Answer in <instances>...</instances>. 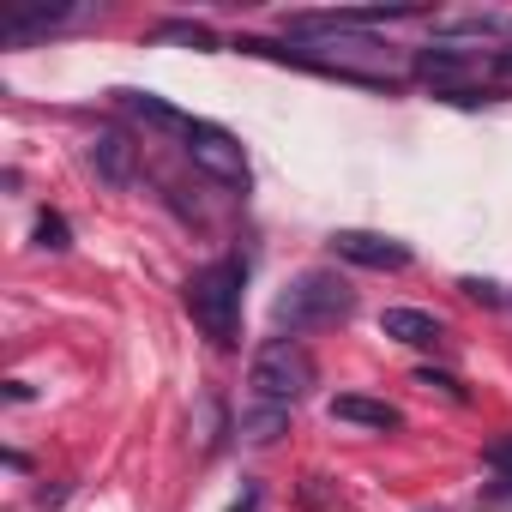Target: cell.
<instances>
[{"instance_id":"obj_1","label":"cell","mask_w":512,"mask_h":512,"mask_svg":"<svg viewBox=\"0 0 512 512\" xmlns=\"http://www.w3.org/2000/svg\"><path fill=\"white\" fill-rule=\"evenodd\" d=\"M350 314H356V290H350L338 272H326V266L296 272V278L284 284V296L272 302L278 332H326V326H344Z\"/></svg>"},{"instance_id":"obj_2","label":"cell","mask_w":512,"mask_h":512,"mask_svg":"<svg viewBox=\"0 0 512 512\" xmlns=\"http://www.w3.org/2000/svg\"><path fill=\"white\" fill-rule=\"evenodd\" d=\"M241 284H247L241 260H211V266H199V272L181 284V302H187L193 326H199L211 344H235V326H241Z\"/></svg>"},{"instance_id":"obj_3","label":"cell","mask_w":512,"mask_h":512,"mask_svg":"<svg viewBox=\"0 0 512 512\" xmlns=\"http://www.w3.org/2000/svg\"><path fill=\"white\" fill-rule=\"evenodd\" d=\"M247 386H253V398H266V404H296L314 386V356L296 338H272V344H260V356H253Z\"/></svg>"},{"instance_id":"obj_4","label":"cell","mask_w":512,"mask_h":512,"mask_svg":"<svg viewBox=\"0 0 512 512\" xmlns=\"http://www.w3.org/2000/svg\"><path fill=\"white\" fill-rule=\"evenodd\" d=\"M181 139H187V157H193L211 181H223V187H247V151H241L235 133H223L217 121H193Z\"/></svg>"},{"instance_id":"obj_5","label":"cell","mask_w":512,"mask_h":512,"mask_svg":"<svg viewBox=\"0 0 512 512\" xmlns=\"http://www.w3.org/2000/svg\"><path fill=\"white\" fill-rule=\"evenodd\" d=\"M416 79L434 85V97H446V103L494 97V91H476V55H464V49H422L416 55Z\"/></svg>"},{"instance_id":"obj_6","label":"cell","mask_w":512,"mask_h":512,"mask_svg":"<svg viewBox=\"0 0 512 512\" xmlns=\"http://www.w3.org/2000/svg\"><path fill=\"white\" fill-rule=\"evenodd\" d=\"M332 253L362 272H404L410 266V247L392 241V235H374V229H338L332 235Z\"/></svg>"},{"instance_id":"obj_7","label":"cell","mask_w":512,"mask_h":512,"mask_svg":"<svg viewBox=\"0 0 512 512\" xmlns=\"http://www.w3.org/2000/svg\"><path fill=\"white\" fill-rule=\"evenodd\" d=\"M91 169H97L109 187H133V169H139V145H133L121 127H97V133H91Z\"/></svg>"},{"instance_id":"obj_8","label":"cell","mask_w":512,"mask_h":512,"mask_svg":"<svg viewBox=\"0 0 512 512\" xmlns=\"http://www.w3.org/2000/svg\"><path fill=\"white\" fill-rule=\"evenodd\" d=\"M235 434L253 446H272L278 434H290V404H266V398H247L235 410Z\"/></svg>"},{"instance_id":"obj_9","label":"cell","mask_w":512,"mask_h":512,"mask_svg":"<svg viewBox=\"0 0 512 512\" xmlns=\"http://www.w3.org/2000/svg\"><path fill=\"white\" fill-rule=\"evenodd\" d=\"M332 422H356V428L392 434V428H404V410L380 404V398H362V392H344V398H332Z\"/></svg>"},{"instance_id":"obj_10","label":"cell","mask_w":512,"mask_h":512,"mask_svg":"<svg viewBox=\"0 0 512 512\" xmlns=\"http://www.w3.org/2000/svg\"><path fill=\"white\" fill-rule=\"evenodd\" d=\"M380 332L398 338V344H410V350H428V344L446 338V326H440L434 314H422V308H386V314H380Z\"/></svg>"},{"instance_id":"obj_11","label":"cell","mask_w":512,"mask_h":512,"mask_svg":"<svg viewBox=\"0 0 512 512\" xmlns=\"http://www.w3.org/2000/svg\"><path fill=\"white\" fill-rule=\"evenodd\" d=\"M67 19H73V7H31V13H7V19H0V43L25 49V43L49 37V31H55V25H67Z\"/></svg>"},{"instance_id":"obj_12","label":"cell","mask_w":512,"mask_h":512,"mask_svg":"<svg viewBox=\"0 0 512 512\" xmlns=\"http://www.w3.org/2000/svg\"><path fill=\"white\" fill-rule=\"evenodd\" d=\"M121 109H127V115H139V121H151V127H169V133H187V127H193V115L169 109V103H163V97H151V91H121Z\"/></svg>"},{"instance_id":"obj_13","label":"cell","mask_w":512,"mask_h":512,"mask_svg":"<svg viewBox=\"0 0 512 512\" xmlns=\"http://www.w3.org/2000/svg\"><path fill=\"white\" fill-rule=\"evenodd\" d=\"M151 37H157V43H187V49H217V37H211L205 25H193V19H163Z\"/></svg>"},{"instance_id":"obj_14","label":"cell","mask_w":512,"mask_h":512,"mask_svg":"<svg viewBox=\"0 0 512 512\" xmlns=\"http://www.w3.org/2000/svg\"><path fill=\"white\" fill-rule=\"evenodd\" d=\"M37 247H49V253H67V247H73V229H67L61 211H43V217H37Z\"/></svg>"},{"instance_id":"obj_15","label":"cell","mask_w":512,"mask_h":512,"mask_svg":"<svg viewBox=\"0 0 512 512\" xmlns=\"http://www.w3.org/2000/svg\"><path fill=\"white\" fill-rule=\"evenodd\" d=\"M482 464H488L494 476H506V482H512V434H506V440H494V446L482 452Z\"/></svg>"},{"instance_id":"obj_16","label":"cell","mask_w":512,"mask_h":512,"mask_svg":"<svg viewBox=\"0 0 512 512\" xmlns=\"http://www.w3.org/2000/svg\"><path fill=\"white\" fill-rule=\"evenodd\" d=\"M458 290H464L470 302H488V308H500V302H506V296H500V284H482V278H464Z\"/></svg>"},{"instance_id":"obj_17","label":"cell","mask_w":512,"mask_h":512,"mask_svg":"<svg viewBox=\"0 0 512 512\" xmlns=\"http://www.w3.org/2000/svg\"><path fill=\"white\" fill-rule=\"evenodd\" d=\"M416 386H440L446 398H464V386H458L452 374H434V368H416Z\"/></svg>"},{"instance_id":"obj_18","label":"cell","mask_w":512,"mask_h":512,"mask_svg":"<svg viewBox=\"0 0 512 512\" xmlns=\"http://www.w3.org/2000/svg\"><path fill=\"white\" fill-rule=\"evenodd\" d=\"M494 73H500V79H512V49H500V55H494Z\"/></svg>"}]
</instances>
